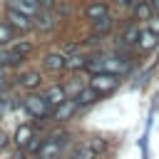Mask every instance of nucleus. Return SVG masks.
Segmentation results:
<instances>
[{
  "label": "nucleus",
  "mask_w": 159,
  "mask_h": 159,
  "mask_svg": "<svg viewBox=\"0 0 159 159\" xmlns=\"http://www.w3.org/2000/svg\"><path fill=\"white\" fill-rule=\"evenodd\" d=\"M87 70H92L94 75L97 72H112V75H124L129 70V60H122V57H109V55H99V57H92Z\"/></svg>",
  "instance_id": "f257e3e1"
},
{
  "label": "nucleus",
  "mask_w": 159,
  "mask_h": 159,
  "mask_svg": "<svg viewBox=\"0 0 159 159\" xmlns=\"http://www.w3.org/2000/svg\"><path fill=\"white\" fill-rule=\"evenodd\" d=\"M104 149H107V142H104V139H99V137H92V139L82 142L80 147H75L65 159H97Z\"/></svg>",
  "instance_id": "f03ea898"
},
{
  "label": "nucleus",
  "mask_w": 159,
  "mask_h": 159,
  "mask_svg": "<svg viewBox=\"0 0 159 159\" xmlns=\"http://www.w3.org/2000/svg\"><path fill=\"white\" fill-rule=\"evenodd\" d=\"M25 109H27L30 117H35V119H45V117L52 114L55 107L50 104V99H47L45 94H30V97L25 99Z\"/></svg>",
  "instance_id": "7ed1b4c3"
},
{
  "label": "nucleus",
  "mask_w": 159,
  "mask_h": 159,
  "mask_svg": "<svg viewBox=\"0 0 159 159\" xmlns=\"http://www.w3.org/2000/svg\"><path fill=\"white\" fill-rule=\"evenodd\" d=\"M65 144H67V137H57V134H52V137H47V139L42 142L37 157H40V159H57V157H62Z\"/></svg>",
  "instance_id": "20e7f679"
},
{
  "label": "nucleus",
  "mask_w": 159,
  "mask_h": 159,
  "mask_svg": "<svg viewBox=\"0 0 159 159\" xmlns=\"http://www.w3.org/2000/svg\"><path fill=\"white\" fill-rule=\"evenodd\" d=\"M117 84H119V75H112V72H97V75L89 80V87H92V89H97L99 94L112 92Z\"/></svg>",
  "instance_id": "39448f33"
},
{
  "label": "nucleus",
  "mask_w": 159,
  "mask_h": 159,
  "mask_svg": "<svg viewBox=\"0 0 159 159\" xmlns=\"http://www.w3.org/2000/svg\"><path fill=\"white\" fill-rule=\"evenodd\" d=\"M77 109H80V104L75 102V97H67L62 104H57V107L52 109V119H55V122H67L70 117H75Z\"/></svg>",
  "instance_id": "423d86ee"
},
{
  "label": "nucleus",
  "mask_w": 159,
  "mask_h": 159,
  "mask_svg": "<svg viewBox=\"0 0 159 159\" xmlns=\"http://www.w3.org/2000/svg\"><path fill=\"white\" fill-rule=\"evenodd\" d=\"M5 20H7V25H12L15 30H20V32H25V30H30V15H25V12H20V10H15V7H10L7 5V12H5Z\"/></svg>",
  "instance_id": "0eeeda50"
},
{
  "label": "nucleus",
  "mask_w": 159,
  "mask_h": 159,
  "mask_svg": "<svg viewBox=\"0 0 159 159\" xmlns=\"http://www.w3.org/2000/svg\"><path fill=\"white\" fill-rule=\"evenodd\" d=\"M157 42H159V35H157V32H152L149 27H144V30L139 32L137 50H142V52H147V50H154V47H157Z\"/></svg>",
  "instance_id": "6e6552de"
},
{
  "label": "nucleus",
  "mask_w": 159,
  "mask_h": 159,
  "mask_svg": "<svg viewBox=\"0 0 159 159\" xmlns=\"http://www.w3.org/2000/svg\"><path fill=\"white\" fill-rule=\"evenodd\" d=\"M42 65H45V70H50V72H60V70H67V57H65L62 52H50V55L42 60Z\"/></svg>",
  "instance_id": "1a4fd4ad"
},
{
  "label": "nucleus",
  "mask_w": 159,
  "mask_h": 159,
  "mask_svg": "<svg viewBox=\"0 0 159 159\" xmlns=\"http://www.w3.org/2000/svg\"><path fill=\"white\" fill-rule=\"evenodd\" d=\"M7 5L20 10V12H25V15H30V17H35L40 12V2L37 0H7Z\"/></svg>",
  "instance_id": "9d476101"
},
{
  "label": "nucleus",
  "mask_w": 159,
  "mask_h": 159,
  "mask_svg": "<svg viewBox=\"0 0 159 159\" xmlns=\"http://www.w3.org/2000/svg\"><path fill=\"white\" fill-rule=\"evenodd\" d=\"M32 137H35V129H32L30 124L17 127V132H15V147H17V149H27V144L32 142Z\"/></svg>",
  "instance_id": "9b49d317"
},
{
  "label": "nucleus",
  "mask_w": 159,
  "mask_h": 159,
  "mask_svg": "<svg viewBox=\"0 0 159 159\" xmlns=\"http://www.w3.org/2000/svg\"><path fill=\"white\" fill-rule=\"evenodd\" d=\"M99 97H102V94H99L97 89H92V87H84V89H80V92L75 94V102H77L80 107H89V104H94Z\"/></svg>",
  "instance_id": "f8f14e48"
},
{
  "label": "nucleus",
  "mask_w": 159,
  "mask_h": 159,
  "mask_svg": "<svg viewBox=\"0 0 159 159\" xmlns=\"http://www.w3.org/2000/svg\"><path fill=\"white\" fill-rule=\"evenodd\" d=\"M17 82H20V87H25V89H35V87H40V82H42V77H40V72H22L20 77H17Z\"/></svg>",
  "instance_id": "ddd939ff"
},
{
  "label": "nucleus",
  "mask_w": 159,
  "mask_h": 159,
  "mask_svg": "<svg viewBox=\"0 0 159 159\" xmlns=\"http://www.w3.org/2000/svg\"><path fill=\"white\" fill-rule=\"evenodd\" d=\"M45 97L50 99L52 107H57V104H62V102L67 99V89H65L62 84H55V87H50V89L45 92Z\"/></svg>",
  "instance_id": "4468645a"
},
{
  "label": "nucleus",
  "mask_w": 159,
  "mask_h": 159,
  "mask_svg": "<svg viewBox=\"0 0 159 159\" xmlns=\"http://www.w3.org/2000/svg\"><path fill=\"white\" fill-rule=\"evenodd\" d=\"M35 27H37L40 32L52 30V27H55V15H52V12H42V10H40V15H35Z\"/></svg>",
  "instance_id": "2eb2a0df"
},
{
  "label": "nucleus",
  "mask_w": 159,
  "mask_h": 159,
  "mask_svg": "<svg viewBox=\"0 0 159 159\" xmlns=\"http://www.w3.org/2000/svg\"><path fill=\"white\" fill-rule=\"evenodd\" d=\"M25 57H20L12 47H7V50H0V67H12V65H20Z\"/></svg>",
  "instance_id": "dca6fc26"
},
{
  "label": "nucleus",
  "mask_w": 159,
  "mask_h": 159,
  "mask_svg": "<svg viewBox=\"0 0 159 159\" xmlns=\"http://www.w3.org/2000/svg\"><path fill=\"white\" fill-rule=\"evenodd\" d=\"M152 12H154V7L149 5V0H137V5H134V17L137 20H149Z\"/></svg>",
  "instance_id": "f3484780"
},
{
  "label": "nucleus",
  "mask_w": 159,
  "mask_h": 159,
  "mask_svg": "<svg viewBox=\"0 0 159 159\" xmlns=\"http://www.w3.org/2000/svg\"><path fill=\"white\" fill-rule=\"evenodd\" d=\"M107 15V5L102 2V0H97V2H92L89 7H87V17L89 20H99V17H104Z\"/></svg>",
  "instance_id": "a211bd4d"
},
{
  "label": "nucleus",
  "mask_w": 159,
  "mask_h": 159,
  "mask_svg": "<svg viewBox=\"0 0 159 159\" xmlns=\"http://www.w3.org/2000/svg\"><path fill=\"white\" fill-rule=\"evenodd\" d=\"M92 27H94V35H104V32L112 30V17L104 15V17H99V20H92Z\"/></svg>",
  "instance_id": "6ab92c4d"
},
{
  "label": "nucleus",
  "mask_w": 159,
  "mask_h": 159,
  "mask_svg": "<svg viewBox=\"0 0 159 159\" xmlns=\"http://www.w3.org/2000/svg\"><path fill=\"white\" fill-rule=\"evenodd\" d=\"M87 65H89V57H84V55L67 57V70H87Z\"/></svg>",
  "instance_id": "aec40b11"
},
{
  "label": "nucleus",
  "mask_w": 159,
  "mask_h": 159,
  "mask_svg": "<svg viewBox=\"0 0 159 159\" xmlns=\"http://www.w3.org/2000/svg\"><path fill=\"white\" fill-rule=\"evenodd\" d=\"M139 32H142V27H139V25H132V27H129V30L122 35V45H137Z\"/></svg>",
  "instance_id": "412c9836"
},
{
  "label": "nucleus",
  "mask_w": 159,
  "mask_h": 159,
  "mask_svg": "<svg viewBox=\"0 0 159 159\" xmlns=\"http://www.w3.org/2000/svg\"><path fill=\"white\" fill-rule=\"evenodd\" d=\"M12 40V25H0V45H7Z\"/></svg>",
  "instance_id": "4be33fe9"
},
{
  "label": "nucleus",
  "mask_w": 159,
  "mask_h": 159,
  "mask_svg": "<svg viewBox=\"0 0 159 159\" xmlns=\"http://www.w3.org/2000/svg\"><path fill=\"white\" fill-rule=\"evenodd\" d=\"M149 30L159 35V15H152V17H149Z\"/></svg>",
  "instance_id": "5701e85b"
},
{
  "label": "nucleus",
  "mask_w": 159,
  "mask_h": 159,
  "mask_svg": "<svg viewBox=\"0 0 159 159\" xmlns=\"http://www.w3.org/2000/svg\"><path fill=\"white\" fill-rule=\"evenodd\" d=\"M5 144H7V137H5V134H2V132H0V149H2V147H5Z\"/></svg>",
  "instance_id": "b1692460"
},
{
  "label": "nucleus",
  "mask_w": 159,
  "mask_h": 159,
  "mask_svg": "<svg viewBox=\"0 0 159 159\" xmlns=\"http://www.w3.org/2000/svg\"><path fill=\"white\" fill-rule=\"evenodd\" d=\"M10 159H25V154H22V152H20V149H17V152H15V154H12V157H10Z\"/></svg>",
  "instance_id": "393cba45"
},
{
  "label": "nucleus",
  "mask_w": 159,
  "mask_h": 159,
  "mask_svg": "<svg viewBox=\"0 0 159 159\" xmlns=\"http://www.w3.org/2000/svg\"><path fill=\"white\" fill-rule=\"evenodd\" d=\"M117 5H122V7H129V5H132V0H117Z\"/></svg>",
  "instance_id": "a878e982"
},
{
  "label": "nucleus",
  "mask_w": 159,
  "mask_h": 159,
  "mask_svg": "<svg viewBox=\"0 0 159 159\" xmlns=\"http://www.w3.org/2000/svg\"><path fill=\"white\" fill-rule=\"evenodd\" d=\"M2 114H5V99L0 97V117H2Z\"/></svg>",
  "instance_id": "bb28decb"
},
{
  "label": "nucleus",
  "mask_w": 159,
  "mask_h": 159,
  "mask_svg": "<svg viewBox=\"0 0 159 159\" xmlns=\"http://www.w3.org/2000/svg\"><path fill=\"white\" fill-rule=\"evenodd\" d=\"M149 5H152L154 10H159V0H149Z\"/></svg>",
  "instance_id": "cd10ccee"
}]
</instances>
